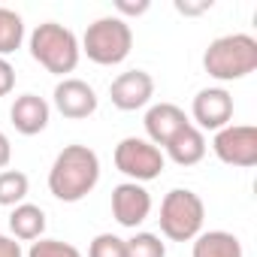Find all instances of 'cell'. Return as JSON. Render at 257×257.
<instances>
[{"label": "cell", "instance_id": "cell-1", "mask_svg": "<svg viewBox=\"0 0 257 257\" xmlns=\"http://www.w3.org/2000/svg\"><path fill=\"white\" fill-rule=\"evenodd\" d=\"M100 182V158L88 146H64L58 152L52 170H49V191L61 203H79L85 200Z\"/></svg>", "mask_w": 257, "mask_h": 257}, {"label": "cell", "instance_id": "cell-2", "mask_svg": "<svg viewBox=\"0 0 257 257\" xmlns=\"http://www.w3.org/2000/svg\"><path fill=\"white\" fill-rule=\"evenodd\" d=\"M203 67L218 82H239L257 70V40L251 34H227L209 43Z\"/></svg>", "mask_w": 257, "mask_h": 257}, {"label": "cell", "instance_id": "cell-3", "mask_svg": "<svg viewBox=\"0 0 257 257\" xmlns=\"http://www.w3.org/2000/svg\"><path fill=\"white\" fill-rule=\"evenodd\" d=\"M28 49H31V58L46 67L49 73L55 76H64L73 73L79 67V58H82V49H79V37L58 25V22H43L34 28L31 40H28Z\"/></svg>", "mask_w": 257, "mask_h": 257}, {"label": "cell", "instance_id": "cell-4", "mask_svg": "<svg viewBox=\"0 0 257 257\" xmlns=\"http://www.w3.org/2000/svg\"><path fill=\"white\" fill-rule=\"evenodd\" d=\"M79 49H82V55H88V61L100 64V67H115V64H121L127 55H131L134 31H131V25H127V19L103 16V19L88 25Z\"/></svg>", "mask_w": 257, "mask_h": 257}, {"label": "cell", "instance_id": "cell-5", "mask_svg": "<svg viewBox=\"0 0 257 257\" xmlns=\"http://www.w3.org/2000/svg\"><path fill=\"white\" fill-rule=\"evenodd\" d=\"M161 233L170 242H194L203 233L206 206L191 188H173L161 200Z\"/></svg>", "mask_w": 257, "mask_h": 257}, {"label": "cell", "instance_id": "cell-6", "mask_svg": "<svg viewBox=\"0 0 257 257\" xmlns=\"http://www.w3.org/2000/svg\"><path fill=\"white\" fill-rule=\"evenodd\" d=\"M115 167L131 182L143 185V182H152V179H158L164 173L167 158H164V152L158 146H152L143 137H124L115 146Z\"/></svg>", "mask_w": 257, "mask_h": 257}, {"label": "cell", "instance_id": "cell-7", "mask_svg": "<svg viewBox=\"0 0 257 257\" xmlns=\"http://www.w3.org/2000/svg\"><path fill=\"white\" fill-rule=\"evenodd\" d=\"M212 152L227 167H257V127L254 124H227L215 134Z\"/></svg>", "mask_w": 257, "mask_h": 257}, {"label": "cell", "instance_id": "cell-8", "mask_svg": "<svg viewBox=\"0 0 257 257\" xmlns=\"http://www.w3.org/2000/svg\"><path fill=\"white\" fill-rule=\"evenodd\" d=\"M194 127L197 131H221L233 124V94L227 88H203L191 103Z\"/></svg>", "mask_w": 257, "mask_h": 257}, {"label": "cell", "instance_id": "cell-9", "mask_svg": "<svg viewBox=\"0 0 257 257\" xmlns=\"http://www.w3.org/2000/svg\"><path fill=\"white\" fill-rule=\"evenodd\" d=\"M152 97H155V79L146 70H127V73L115 76L109 85V100L121 112H137V109L149 106Z\"/></svg>", "mask_w": 257, "mask_h": 257}, {"label": "cell", "instance_id": "cell-10", "mask_svg": "<svg viewBox=\"0 0 257 257\" xmlns=\"http://www.w3.org/2000/svg\"><path fill=\"white\" fill-rule=\"evenodd\" d=\"M149 215H152V194L146 191V185L121 182L112 188V218L121 227L137 230Z\"/></svg>", "mask_w": 257, "mask_h": 257}, {"label": "cell", "instance_id": "cell-11", "mask_svg": "<svg viewBox=\"0 0 257 257\" xmlns=\"http://www.w3.org/2000/svg\"><path fill=\"white\" fill-rule=\"evenodd\" d=\"M52 100H55V109H58L64 118H70V121H82V118L94 115V112H97V103H100V100H97V91H94L85 79H76V76L61 79V82L55 85Z\"/></svg>", "mask_w": 257, "mask_h": 257}, {"label": "cell", "instance_id": "cell-12", "mask_svg": "<svg viewBox=\"0 0 257 257\" xmlns=\"http://www.w3.org/2000/svg\"><path fill=\"white\" fill-rule=\"evenodd\" d=\"M146 140L152 143V146H167L185 124H191L188 121V115H185V109L182 106H176V103H155L149 112H146Z\"/></svg>", "mask_w": 257, "mask_h": 257}, {"label": "cell", "instance_id": "cell-13", "mask_svg": "<svg viewBox=\"0 0 257 257\" xmlns=\"http://www.w3.org/2000/svg\"><path fill=\"white\" fill-rule=\"evenodd\" d=\"M10 118H13V127L22 137H37L49 127L52 106L40 94H22V97H16V103L10 109Z\"/></svg>", "mask_w": 257, "mask_h": 257}, {"label": "cell", "instance_id": "cell-14", "mask_svg": "<svg viewBox=\"0 0 257 257\" xmlns=\"http://www.w3.org/2000/svg\"><path fill=\"white\" fill-rule=\"evenodd\" d=\"M164 149H167L164 158H170L173 164H179V167H194V164H200V161L206 158V149H209V146H206L203 131H197L194 124H185Z\"/></svg>", "mask_w": 257, "mask_h": 257}, {"label": "cell", "instance_id": "cell-15", "mask_svg": "<svg viewBox=\"0 0 257 257\" xmlns=\"http://www.w3.org/2000/svg\"><path fill=\"white\" fill-rule=\"evenodd\" d=\"M10 233L16 242H37L46 233V212L34 203H19L10 212Z\"/></svg>", "mask_w": 257, "mask_h": 257}, {"label": "cell", "instance_id": "cell-16", "mask_svg": "<svg viewBox=\"0 0 257 257\" xmlns=\"http://www.w3.org/2000/svg\"><path fill=\"white\" fill-rule=\"evenodd\" d=\"M191 257H245L242 242L227 230H209L194 239Z\"/></svg>", "mask_w": 257, "mask_h": 257}, {"label": "cell", "instance_id": "cell-17", "mask_svg": "<svg viewBox=\"0 0 257 257\" xmlns=\"http://www.w3.org/2000/svg\"><path fill=\"white\" fill-rule=\"evenodd\" d=\"M25 43V22L16 10L0 7V58L13 55Z\"/></svg>", "mask_w": 257, "mask_h": 257}, {"label": "cell", "instance_id": "cell-18", "mask_svg": "<svg viewBox=\"0 0 257 257\" xmlns=\"http://www.w3.org/2000/svg\"><path fill=\"white\" fill-rule=\"evenodd\" d=\"M31 191V179L22 170H0V206L16 209L19 203H25Z\"/></svg>", "mask_w": 257, "mask_h": 257}, {"label": "cell", "instance_id": "cell-19", "mask_svg": "<svg viewBox=\"0 0 257 257\" xmlns=\"http://www.w3.org/2000/svg\"><path fill=\"white\" fill-rule=\"evenodd\" d=\"M127 245V257H167V242H161L158 233L140 230L131 239H124Z\"/></svg>", "mask_w": 257, "mask_h": 257}, {"label": "cell", "instance_id": "cell-20", "mask_svg": "<svg viewBox=\"0 0 257 257\" xmlns=\"http://www.w3.org/2000/svg\"><path fill=\"white\" fill-rule=\"evenodd\" d=\"M25 257H82V251L73 245V242H64V239H37L31 242L28 254Z\"/></svg>", "mask_w": 257, "mask_h": 257}, {"label": "cell", "instance_id": "cell-21", "mask_svg": "<svg viewBox=\"0 0 257 257\" xmlns=\"http://www.w3.org/2000/svg\"><path fill=\"white\" fill-rule=\"evenodd\" d=\"M88 257H127V245L115 233H100L88 245Z\"/></svg>", "mask_w": 257, "mask_h": 257}, {"label": "cell", "instance_id": "cell-22", "mask_svg": "<svg viewBox=\"0 0 257 257\" xmlns=\"http://www.w3.org/2000/svg\"><path fill=\"white\" fill-rule=\"evenodd\" d=\"M13 88H16V67L7 58H0V97L13 94Z\"/></svg>", "mask_w": 257, "mask_h": 257}, {"label": "cell", "instance_id": "cell-23", "mask_svg": "<svg viewBox=\"0 0 257 257\" xmlns=\"http://www.w3.org/2000/svg\"><path fill=\"white\" fill-rule=\"evenodd\" d=\"M149 0H137V4H131V0H115V10H118V19H124V16H143V13H149Z\"/></svg>", "mask_w": 257, "mask_h": 257}, {"label": "cell", "instance_id": "cell-24", "mask_svg": "<svg viewBox=\"0 0 257 257\" xmlns=\"http://www.w3.org/2000/svg\"><path fill=\"white\" fill-rule=\"evenodd\" d=\"M212 10V0H200V4H188V0H176V13L182 16H200Z\"/></svg>", "mask_w": 257, "mask_h": 257}, {"label": "cell", "instance_id": "cell-25", "mask_svg": "<svg viewBox=\"0 0 257 257\" xmlns=\"http://www.w3.org/2000/svg\"><path fill=\"white\" fill-rule=\"evenodd\" d=\"M0 257H25L22 242H16V239L7 236V233H0Z\"/></svg>", "mask_w": 257, "mask_h": 257}, {"label": "cell", "instance_id": "cell-26", "mask_svg": "<svg viewBox=\"0 0 257 257\" xmlns=\"http://www.w3.org/2000/svg\"><path fill=\"white\" fill-rule=\"evenodd\" d=\"M13 161V146H10V137L0 131V170H7Z\"/></svg>", "mask_w": 257, "mask_h": 257}]
</instances>
